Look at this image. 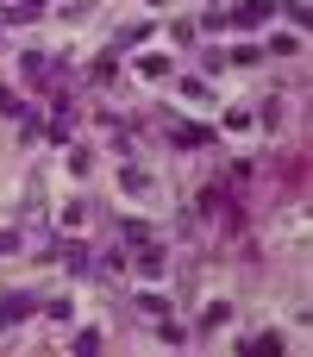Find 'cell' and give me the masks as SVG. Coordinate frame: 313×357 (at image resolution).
Returning <instances> with one entry per match:
<instances>
[{
	"label": "cell",
	"mask_w": 313,
	"mask_h": 357,
	"mask_svg": "<svg viewBox=\"0 0 313 357\" xmlns=\"http://www.w3.org/2000/svg\"><path fill=\"white\" fill-rule=\"evenodd\" d=\"M251 357H282V339H264V345H251Z\"/></svg>",
	"instance_id": "6da1fadb"
}]
</instances>
